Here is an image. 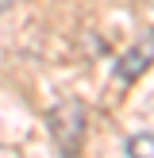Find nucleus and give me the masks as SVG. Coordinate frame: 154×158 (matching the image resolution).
Returning a JSON list of instances; mask_svg holds the SVG:
<instances>
[{"instance_id": "1", "label": "nucleus", "mask_w": 154, "mask_h": 158, "mask_svg": "<svg viewBox=\"0 0 154 158\" xmlns=\"http://www.w3.org/2000/svg\"><path fill=\"white\" fill-rule=\"evenodd\" d=\"M85 104L81 100H62V104L50 108V116H46V127H50V139L54 147H58L62 158H77L81 154V143H85Z\"/></svg>"}, {"instance_id": "2", "label": "nucleus", "mask_w": 154, "mask_h": 158, "mask_svg": "<svg viewBox=\"0 0 154 158\" xmlns=\"http://www.w3.org/2000/svg\"><path fill=\"white\" fill-rule=\"evenodd\" d=\"M150 62H154V31H150V35H143V39H139V43L131 46L120 62H116V81L131 85L146 66H150Z\"/></svg>"}, {"instance_id": "3", "label": "nucleus", "mask_w": 154, "mask_h": 158, "mask_svg": "<svg viewBox=\"0 0 154 158\" xmlns=\"http://www.w3.org/2000/svg\"><path fill=\"white\" fill-rule=\"evenodd\" d=\"M127 154H131V158H154V135H135V139H127Z\"/></svg>"}, {"instance_id": "4", "label": "nucleus", "mask_w": 154, "mask_h": 158, "mask_svg": "<svg viewBox=\"0 0 154 158\" xmlns=\"http://www.w3.org/2000/svg\"><path fill=\"white\" fill-rule=\"evenodd\" d=\"M8 4H12V0H0V12H8Z\"/></svg>"}]
</instances>
